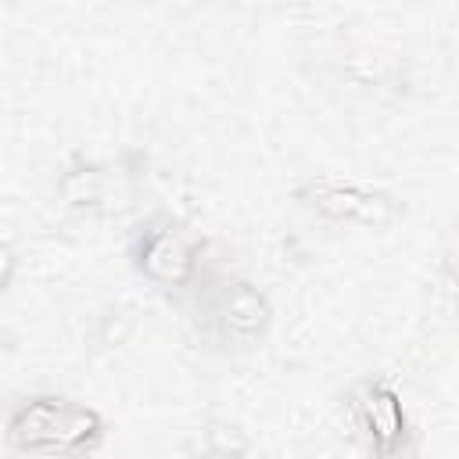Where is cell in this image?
I'll return each mask as SVG.
<instances>
[{"instance_id":"obj_2","label":"cell","mask_w":459,"mask_h":459,"mask_svg":"<svg viewBox=\"0 0 459 459\" xmlns=\"http://www.w3.org/2000/svg\"><path fill=\"white\" fill-rule=\"evenodd\" d=\"M316 204L330 215H344L359 222H387L394 215L384 194H369L359 186H316Z\"/></svg>"},{"instance_id":"obj_4","label":"cell","mask_w":459,"mask_h":459,"mask_svg":"<svg viewBox=\"0 0 459 459\" xmlns=\"http://www.w3.org/2000/svg\"><path fill=\"white\" fill-rule=\"evenodd\" d=\"M359 409H362V416H366V427L373 430V437H377L380 448L387 452V448L394 445V437L402 434V409H398L394 394L384 391V387H366Z\"/></svg>"},{"instance_id":"obj_3","label":"cell","mask_w":459,"mask_h":459,"mask_svg":"<svg viewBox=\"0 0 459 459\" xmlns=\"http://www.w3.org/2000/svg\"><path fill=\"white\" fill-rule=\"evenodd\" d=\"M143 269L154 276V280H165V283H176L190 273V251L179 237L172 233H154L143 247Z\"/></svg>"},{"instance_id":"obj_6","label":"cell","mask_w":459,"mask_h":459,"mask_svg":"<svg viewBox=\"0 0 459 459\" xmlns=\"http://www.w3.org/2000/svg\"><path fill=\"white\" fill-rule=\"evenodd\" d=\"M11 265H14L11 251H4V247H0V287H4V283H7V276H11Z\"/></svg>"},{"instance_id":"obj_5","label":"cell","mask_w":459,"mask_h":459,"mask_svg":"<svg viewBox=\"0 0 459 459\" xmlns=\"http://www.w3.org/2000/svg\"><path fill=\"white\" fill-rule=\"evenodd\" d=\"M226 323L237 333H255L265 323V301L251 290V287H237L226 298Z\"/></svg>"},{"instance_id":"obj_1","label":"cell","mask_w":459,"mask_h":459,"mask_svg":"<svg viewBox=\"0 0 459 459\" xmlns=\"http://www.w3.org/2000/svg\"><path fill=\"white\" fill-rule=\"evenodd\" d=\"M97 416L65 402H32L11 423V441L25 452H72L97 434Z\"/></svg>"}]
</instances>
